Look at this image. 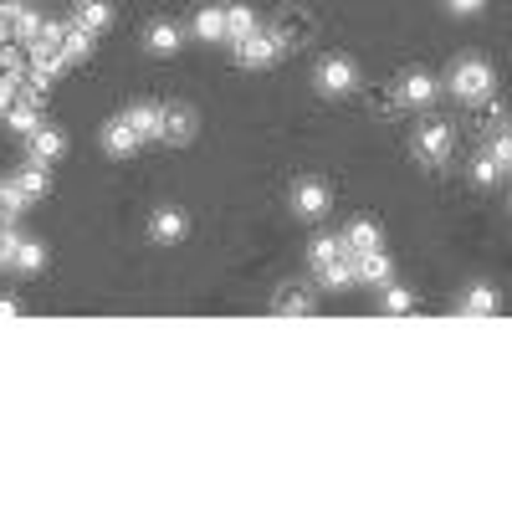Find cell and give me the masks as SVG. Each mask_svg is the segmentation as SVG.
<instances>
[{
    "mask_svg": "<svg viewBox=\"0 0 512 512\" xmlns=\"http://www.w3.org/2000/svg\"><path fill=\"white\" fill-rule=\"evenodd\" d=\"M446 88H451L461 103H482V98H492L497 77H492V67H487L482 57H456V67H451V77H446Z\"/></svg>",
    "mask_w": 512,
    "mask_h": 512,
    "instance_id": "1",
    "label": "cell"
},
{
    "mask_svg": "<svg viewBox=\"0 0 512 512\" xmlns=\"http://www.w3.org/2000/svg\"><path fill=\"white\" fill-rule=\"evenodd\" d=\"M410 149H415V159H420L425 169H441V164L451 159V149H456V128H451L446 118H425V123L415 128Z\"/></svg>",
    "mask_w": 512,
    "mask_h": 512,
    "instance_id": "2",
    "label": "cell"
},
{
    "mask_svg": "<svg viewBox=\"0 0 512 512\" xmlns=\"http://www.w3.org/2000/svg\"><path fill=\"white\" fill-rule=\"evenodd\" d=\"M0 251H6V267L16 277H41V267H47V246H41L36 236H16L11 226L0 231Z\"/></svg>",
    "mask_w": 512,
    "mask_h": 512,
    "instance_id": "3",
    "label": "cell"
},
{
    "mask_svg": "<svg viewBox=\"0 0 512 512\" xmlns=\"http://www.w3.org/2000/svg\"><path fill=\"white\" fill-rule=\"evenodd\" d=\"M277 57H282V41H277V31H251L246 41H236V62H241L246 72H267Z\"/></svg>",
    "mask_w": 512,
    "mask_h": 512,
    "instance_id": "4",
    "label": "cell"
},
{
    "mask_svg": "<svg viewBox=\"0 0 512 512\" xmlns=\"http://www.w3.org/2000/svg\"><path fill=\"white\" fill-rule=\"evenodd\" d=\"M313 82H318V93L344 98V93H354V88H359V72H354V62H349V57H323V62H318V72H313Z\"/></svg>",
    "mask_w": 512,
    "mask_h": 512,
    "instance_id": "5",
    "label": "cell"
},
{
    "mask_svg": "<svg viewBox=\"0 0 512 512\" xmlns=\"http://www.w3.org/2000/svg\"><path fill=\"white\" fill-rule=\"evenodd\" d=\"M395 93H400V103H405V108H431V103L441 98V82H436V72L410 67V72H400Z\"/></svg>",
    "mask_w": 512,
    "mask_h": 512,
    "instance_id": "6",
    "label": "cell"
},
{
    "mask_svg": "<svg viewBox=\"0 0 512 512\" xmlns=\"http://www.w3.org/2000/svg\"><path fill=\"white\" fill-rule=\"evenodd\" d=\"M292 210H297V216H303V221H323L328 216V210H333V190L323 185V180H297L292 185Z\"/></svg>",
    "mask_w": 512,
    "mask_h": 512,
    "instance_id": "7",
    "label": "cell"
},
{
    "mask_svg": "<svg viewBox=\"0 0 512 512\" xmlns=\"http://www.w3.org/2000/svg\"><path fill=\"white\" fill-rule=\"evenodd\" d=\"M185 236H190V216H185V210L159 205L154 216H149V241H154V246H180Z\"/></svg>",
    "mask_w": 512,
    "mask_h": 512,
    "instance_id": "8",
    "label": "cell"
},
{
    "mask_svg": "<svg viewBox=\"0 0 512 512\" xmlns=\"http://www.w3.org/2000/svg\"><path fill=\"white\" fill-rule=\"evenodd\" d=\"M349 262H354V277L369 282V287H390L395 282V262L384 256V246L379 251H349Z\"/></svg>",
    "mask_w": 512,
    "mask_h": 512,
    "instance_id": "9",
    "label": "cell"
},
{
    "mask_svg": "<svg viewBox=\"0 0 512 512\" xmlns=\"http://www.w3.org/2000/svg\"><path fill=\"white\" fill-rule=\"evenodd\" d=\"M200 134V118H195V108H185V103H164V144H190Z\"/></svg>",
    "mask_w": 512,
    "mask_h": 512,
    "instance_id": "10",
    "label": "cell"
},
{
    "mask_svg": "<svg viewBox=\"0 0 512 512\" xmlns=\"http://www.w3.org/2000/svg\"><path fill=\"white\" fill-rule=\"evenodd\" d=\"M139 144H144V139L134 134V123H128L123 113L103 128V154H108V159H134V154H139Z\"/></svg>",
    "mask_w": 512,
    "mask_h": 512,
    "instance_id": "11",
    "label": "cell"
},
{
    "mask_svg": "<svg viewBox=\"0 0 512 512\" xmlns=\"http://www.w3.org/2000/svg\"><path fill=\"white\" fill-rule=\"evenodd\" d=\"M185 26L180 21H149V31H144V47L154 52V57H175L180 47H185Z\"/></svg>",
    "mask_w": 512,
    "mask_h": 512,
    "instance_id": "12",
    "label": "cell"
},
{
    "mask_svg": "<svg viewBox=\"0 0 512 512\" xmlns=\"http://www.w3.org/2000/svg\"><path fill=\"white\" fill-rule=\"evenodd\" d=\"M26 154H31L36 164H57V159L67 154V134H62V128H52V123H41L36 134L26 139Z\"/></svg>",
    "mask_w": 512,
    "mask_h": 512,
    "instance_id": "13",
    "label": "cell"
},
{
    "mask_svg": "<svg viewBox=\"0 0 512 512\" xmlns=\"http://www.w3.org/2000/svg\"><path fill=\"white\" fill-rule=\"evenodd\" d=\"M338 262H344V236H313V246H308V267H313V277L333 272Z\"/></svg>",
    "mask_w": 512,
    "mask_h": 512,
    "instance_id": "14",
    "label": "cell"
},
{
    "mask_svg": "<svg viewBox=\"0 0 512 512\" xmlns=\"http://www.w3.org/2000/svg\"><path fill=\"white\" fill-rule=\"evenodd\" d=\"M123 118H128V123H134V134H139L144 144L164 134V103H134V108H128Z\"/></svg>",
    "mask_w": 512,
    "mask_h": 512,
    "instance_id": "15",
    "label": "cell"
},
{
    "mask_svg": "<svg viewBox=\"0 0 512 512\" xmlns=\"http://www.w3.org/2000/svg\"><path fill=\"white\" fill-rule=\"evenodd\" d=\"M272 308H277L282 318H313V313H318V297L303 292V287H282V292L272 297Z\"/></svg>",
    "mask_w": 512,
    "mask_h": 512,
    "instance_id": "16",
    "label": "cell"
},
{
    "mask_svg": "<svg viewBox=\"0 0 512 512\" xmlns=\"http://www.w3.org/2000/svg\"><path fill=\"white\" fill-rule=\"evenodd\" d=\"M6 123L16 128V134H36V128H41V98H31V93H21L11 108H6Z\"/></svg>",
    "mask_w": 512,
    "mask_h": 512,
    "instance_id": "17",
    "label": "cell"
},
{
    "mask_svg": "<svg viewBox=\"0 0 512 512\" xmlns=\"http://www.w3.org/2000/svg\"><path fill=\"white\" fill-rule=\"evenodd\" d=\"M379 246H384L379 221H369V216L349 221V231H344V251H379Z\"/></svg>",
    "mask_w": 512,
    "mask_h": 512,
    "instance_id": "18",
    "label": "cell"
},
{
    "mask_svg": "<svg viewBox=\"0 0 512 512\" xmlns=\"http://www.w3.org/2000/svg\"><path fill=\"white\" fill-rule=\"evenodd\" d=\"M190 36L200 41H226V6H200L190 21Z\"/></svg>",
    "mask_w": 512,
    "mask_h": 512,
    "instance_id": "19",
    "label": "cell"
},
{
    "mask_svg": "<svg viewBox=\"0 0 512 512\" xmlns=\"http://www.w3.org/2000/svg\"><path fill=\"white\" fill-rule=\"evenodd\" d=\"M77 26L98 41V36L113 26V6H108V0H82V6H77Z\"/></svg>",
    "mask_w": 512,
    "mask_h": 512,
    "instance_id": "20",
    "label": "cell"
},
{
    "mask_svg": "<svg viewBox=\"0 0 512 512\" xmlns=\"http://www.w3.org/2000/svg\"><path fill=\"white\" fill-rule=\"evenodd\" d=\"M67 62H88L93 57V36L88 31H82L77 21H62V47H57Z\"/></svg>",
    "mask_w": 512,
    "mask_h": 512,
    "instance_id": "21",
    "label": "cell"
},
{
    "mask_svg": "<svg viewBox=\"0 0 512 512\" xmlns=\"http://www.w3.org/2000/svg\"><path fill=\"white\" fill-rule=\"evenodd\" d=\"M11 185H16L26 200H41V195H47V185H52V180H47V164H36V159L21 164L16 175H11Z\"/></svg>",
    "mask_w": 512,
    "mask_h": 512,
    "instance_id": "22",
    "label": "cell"
},
{
    "mask_svg": "<svg viewBox=\"0 0 512 512\" xmlns=\"http://www.w3.org/2000/svg\"><path fill=\"white\" fill-rule=\"evenodd\" d=\"M272 31H277V41H282V52H287V47H303V41L313 36V21H308L303 11H287V16H282V21H277Z\"/></svg>",
    "mask_w": 512,
    "mask_h": 512,
    "instance_id": "23",
    "label": "cell"
},
{
    "mask_svg": "<svg viewBox=\"0 0 512 512\" xmlns=\"http://www.w3.org/2000/svg\"><path fill=\"white\" fill-rule=\"evenodd\" d=\"M466 318H492L502 303H497V292L492 287H472V292H461V303H456Z\"/></svg>",
    "mask_w": 512,
    "mask_h": 512,
    "instance_id": "24",
    "label": "cell"
},
{
    "mask_svg": "<svg viewBox=\"0 0 512 512\" xmlns=\"http://www.w3.org/2000/svg\"><path fill=\"white\" fill-rule=\"evenodd\" d=\"M251 31H262V26H256V11L251 6H226V41H231V47L246 41Z\"/></svg>",
    "mask_w": 512,
    "mask_h": 512,
    "instance_id": "25",
    "label": "cell"
},
{
    "mask_svg": "<svg viewBox=\"0 0 512 512\" xmlns=\"http://www.w3.org/2000/svg\"><path fill=\"white\" fill-rule=\"evenodd\" d=\"M502 175H507V169L497 164V154H492V149L472 159V185H477V190H492V185H497Z\"/></svg>",
    "mask_w": 512,
    "mask_h": 512,
    "instance_id": "26",
    "label": "cell"
},
{
    "mask_svg": "<svg viewBox=\"0 0 512 512\" xmlns=\"http://www.w3.org/2000/svg\"><path fill=\"white\" fill-rule=\"evenodd\" d=\"M502 128H507V118H502V103H497V98H482V103H477V134L497 139Z\"/></svg>",
    "mask_w": 512,
    "mask_h": 512,
    "instance_id": "27",
    "label": "cell"
},
{
    "mask_svg": "<svg viewBox=\"0 0 512 512\" xmlns=\"http://www.w3.org/2000/svg\"><path fill=\"white\" fill-rule=\"evenodd\" d=\"M379 292H384V313H395V318H405V313L420 308V303H415V292H405V287H395V282H390V287H379Z\"/></svg>",
    "mask_w": 512,
    "mask_h": 512,
    "instance_id": "28",
    "label": "cell"
},
{
    "mask_svg": "<svg viewBox=\"0 0 512 512\" xmlns=\"http://www.w3.org/2000/svg\"><path fill=\"white\" fill-rule=\"evenodd\" d=\"M369 108H374L379 118H400V113H405V103H400L395 88H374V93H369Z\"/></svg>",
    "mask_w": 512,
    "mask_h": 512,
    "instance_id": "29",
    "label": "cell"
},
{
    "mask_svg": "<svg viewBox=\"0 0 512 512\" xmlns=\"http://www.w3.org/2000/svg\"><path fill=\"white\" fill-rule=\"evenodd\" d=\"M318 282H323V287H328V292H344V287H354V282H359V277H354V262H349V251H344V262H338V267H333V272H323V277H318Z\"/></svg>",
    "mask_w": 512,
    "mask_h": 512,
    "instance_id": "30",
    "label": "cell"
},
{
    "mask_svg": "<svg viewBox=\"0 0 512 512\" xmlns=\"http://www.w3.org/2000/svg\"><path fill=\"white\" fill-rule=\"evenodd\" d=\"M26 93V82H21V72H0V113H6L16 98Z\"/></svg>",
    "mask_w": 512,
    "mask_h": 512,
    "instance_id": "31",
    "label": "cell"
},
{
    "mask_svg": "<svg viewBox=\"0 0 512 512\" xmlns=\"http://www.w3.org/2000/svg\"><path fill=\"white\" fill-rule=\"evenodd\" d=\"M492 154H497V164H502V169H512V123H507L502 134L492 139Z\"/></svg>",
    "mask_w": 512,
    "mask_h": 512,
    "instance_id": "32",
    "label": "cell"
},
{
    "mask_svg": "<svg viewBox=\"0 0 512 512\" xmlns=\"http://www.w3.org/2000/svg\"><path fill=\"white\" fill-rule=\"evenodd\" d=\"M446 6H451L456 16H477V11L487 6V0H446Z\"/></svg>",
    "mask_w": 512,
    "mask_h": 512,
    "instance_id": "33",
    "label": "cell"
},
{
    "mask_svg": "<svg viewBox=\"0 0 512 512\" xmlns=\"http://www.w3.org/2000/svg\"><path fill=\"white\" fill-rule=\"evenodd\" d=\"M0 318H21V303H16V297H0Z\"/></svg>",
    "mask_w": 512,
    "mask_h": 512,
    "instance_id": "34",
    "label": "cell"
},
{
    "mask_svg": "<svg viewBox=\"0 0 512 512\" xmlns=\"http://www.w3.org/2000/svg\"><path fill=\"white\" fill-rule=\"evenodd\" d=\"M507 216H512V200H507Z\"/></svg>",
    "mask_w": 512,
    "mask_h": 512,
    "instance_id": "35",
    "label": "cell"
},
{
    "mask_svg": "<svg viewBox=\"0 0 512 512\" xmlns=\"http://www.w3.org/2000/svg\"><path fill=\"white\" fill-rule=\"evenodd\" d=\"M507 175H512V169H507Z\"/></svg>",
    "mask_w": 512,
    "mask_h": 512,
    "instance_id": "36",
    "label": "cell"
}]
</instances>
